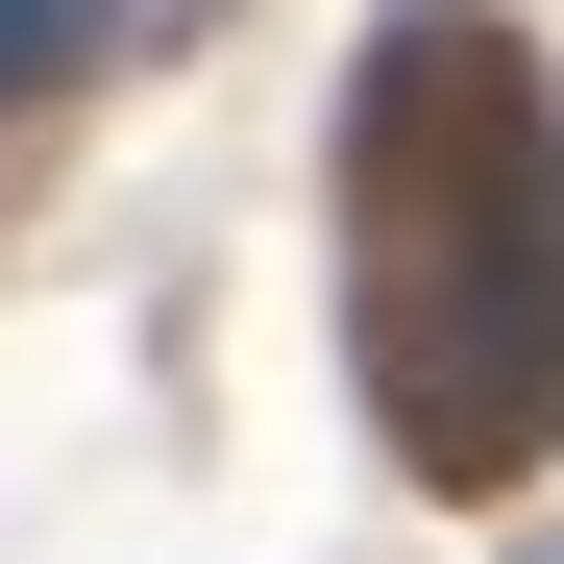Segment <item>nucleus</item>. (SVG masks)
I'll return each mask as SVG.
<instances>
[{"instance_id": "obj_1", "label": "nucleus", "mask_w": 564, "mask_h": 564, "mask_svg": "<svg viewBox=\"0 0 564 564\" xmlns=\"http://www.w3.org/2000/svg\"><path fill=\"white\" fill-rule=\"evenodd\" d=\"M344 221L368 270H564V99L491 0H393L344 74Z\"/></svg>"}, {"instance_id": "obj_2", "label": "nucleus", "mask_w": 564, "mask_h": 564, "mask_svg": "<svg viewBox=\"0 0 564 564\" xmlns=\"http://www.w3.org/2000/svg\"><path fill=\"white\" fill-rule=\"evenodd\" d=\"M368 417L417 491H540L564 466V270H368Z\"/></svg>"}, {"instance_id": "obj_3", "label": "nucleus", "mask_w": 564, "mask_h": 564, "mask_svg": "<svg viewBox=\"0 0 564 564\" xmlns=\"http://www.w3.org/2000/svg\"><path fill=\"white\" fill-rule=\"evenodd\" d=\"M74 74H99V0H0V123H50Z\"/></svg>"}, {"instance_id": "obj_4", "label": "nucleus", "mask_w": 564, "mask_h": 564, "mask_svg": "<svg viewBox=\"0 0 564 564\" xmlns=\"http://www.w3.org/2000/svg\"><path fill=\"white\" fill-rule=\"evenodd\" d=\"M540 564H564V540H540Z\"/></svg>"}]
</instances>
